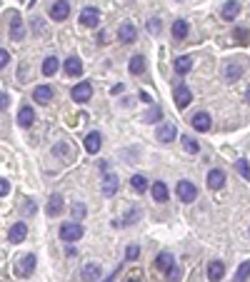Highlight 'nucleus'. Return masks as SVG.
<instances>
[{
    "label": "nucleus",
    "mask_w": 250,
    "mask_h": 282,
    "mask_svg": "<svg viewBox=\"0 0 250 282\" xmlns=\"http://www.w3.org/2000/svg\"><path fill=\"white\" fill-rule=\"evenodd\" d=\"M100 272H103L100 262H85L80 267V282H95L100 280Z\"/></svg>",
    "instance_id": "6"
},
{
    "label": "nucleus",
    "mask_w": 250,
    "mask_h": 282,
    "mask_svg": "<svg viewBox=\"0 0 250 282\" xmlns=\"http://www.w3.org/2000/svg\"><path fill=\"white\" fill-rule=\"evenodd\" d=\"M163 118V110H160V107L158 105H153L150 107V113H145V118H143V122H158Z\"/></svg>",
    "instance_id": "33"
},
{
    "label": "nucleus",
    "mask_w": 250,
    "mask_h": 282,
    "mask_svg": "<svg viewBox=\"0 0 250 282\" xmlns=\"http://www.w3.org/2000/svg\"><path fill=\"white\" fill-rule=\"evenodd\" d=\"M85 215H88V210H85V205H83V202H75V205H73V220H83Z\"/></svg>",
    "instance_id": "36"
},
{
    "label": "nucleus",
    "mask_w": 250,
    "mask_h": 282,
    "mask_svg": "<svg viewBox=\"0 0 250 282\" xmlns=\"http://www.w3.org/2000/svg\"><path fill=\"white\" fill-rule=\"evenodd\" d=\"M58 65H60V62H58V58H53V55H50V58H45V60H43V75H48V78H50V75H55V73H58Z\"/></svg>",
    "instance_id": "30"
},
{
    "label": "nucleus",
    "mask_w": 250,
    "mask_h": 282,
    "mask_svg": "<svg viewBox=\"0 0 250 282\" xmlns=\"http://www.w3.org/2000/svg\"><path fill=\"white\" fill-rule=\"evenodd\" d=\"M223 275H225V265L220 262V260H213V262L208 265V280H210V282H220Z\"/></svg>",
    "instance_id": "23"
},
{
    "label": "nucleus",
    "mask_w": 250,
    "mask_h": 282,
    "mask_svg": "<svg viewBox=\"0 0 250 282\" xmlns=\"http://www.w3.org/2000/svg\"><path fill=\"white\" fill-rule=\"evenodd\" d=\"M128 70H130V75H140V73H145V58H143V55H133V58H130V65H128Z\"/></svg>",
    "instance_id": "28"
},
{
    "label": "nucleus",
    "mask_w": 250,
    "mask_h": 282,
    "mask_svg": "<svg viewBox=\"0 0 250 282\" xmlns=\"http://www.w3.org/2000/svg\"><path fill=\"white\" fill-rule=\"evenodd\" d=\"M130 185H133V190L135 192H145V190H148V180H145V175H133V180H130Z\"/></svg>",
    "instance_id": "32"
},
{
    "label": "nucleus",
    "mask_w": 250,
    "mask_h": 282,
    "mask_svg": "<svg viewBox=\"0 0 250 282\" xmlns=\"http://www.w3.org/2000/svg\"><path fill=\"white\" fill-rule=\"evenodd\" d=\"M35 255H25L23 260H18V265H15V275L18 277H30L35 272Z\"/></svg>",
    "instance_id": "5"
},
{
    "label": "nucleus",
    "mask_w": 250,
    "mask_h": 282,
    "mask_svg": "<svg viewBox=\"0 0 250 282\" xmlns=\"http://www.w3.org/2000/svg\"><path fill=\"white\" fill-rule=\"evenodd\" d=\"M138 38V28L133 23H123L120 30H118V40L123 42V45H130V42H135Z\"/></svg>",
    "instance_id": "11"
},
{
    "label": "nucleus",
    "mask_w": 250,
    "mask_h": 282,
    "mask_svg": "<svg viewBox=\"0 0 250 282\" xmlns=\"http://www.w3.org/2000/svg\"><path fill=\"white\" fill-rule=\"evenodd\" d=\"M8 105H10L8 93H0V110H8Z\"/></svg>",
    "instance_id": "41"
},
{
    "label": "nucleus",
    "mask_w": 250,
    "mask_h": 282,
    "mask_svg": "<svg viewBox=\"0 0 250 282\" xmlns=\"http://www.w3.org/2000/svg\"><path fill=\"white\" fill-rule=\"evenodd\" d=\"M80 25H85V28H95L98 23H100V10L98 8H93V5H88V8H83L80 10Z\"/></svg>",
    "instance_id": "4"
},
{
    "label": "nucleus",
    "mask_w": 250,
    "mask_h": 282,
    "mask_svg": "<svg viewBox=\"0 0 250 282\" xmlns=\"http://www.w3.org/2000/svg\"><path fill=\"white\" fill-rule=\"evenodd\" d=\"M223 185H225V172L220 167L208 172V187H210V190H220Z\"/></svg>",
    "instance_id": "19"
},
{
    "label": "nucleus",
    "mask_w": 250,
    "mask_h": 282,
    "mask_svg": "<svg viewBox=\"0 0 250 282\" xmlns=\"http://www.w3.org/2000/svg\"><path fill=\"white\" fill-rule=\"evenodd\" d=\"M173 98H175V107H178V110H185V107L193 102V93H190V88H188V85H183V82L175 88Z\"/></svg>",
    "instance_id": "3"
},
{
    "label": "nucleus",
    "mask_w": 250,
    "mask_h": 282,
    "mask_svg": "<svg viewBox=\"0 0 250 282\" xmlns=\"http://www.w3.org/2000/svg\"><path fill=\"white\" fill-rule=\"evenodd\" d=\"M235 170H238L240 175H243V180H248V178H250V167H248V160H245V158L235 162Z\"/></svg>",
    "instance_id": "37"
},
{
    "label": "nucleus",
    "mask_w": 250,
    "mask_h": 282,
    "mask_svg": "<svg viewBox=\"0 0 250 282\" xmlns=\"http://www.w3.org/2000/svg\"><path fill=\"white\" fill-rule=\"evenodd\" d=\"M175 138H178V127H175V122H163V125L158 127V140H160V142L168 145V142H173Z\"/></svg>",
    "instance_id": "10"
},
{
    "label": "nucleus",
    "mask_w": 250,
    "mask_h": 282,
    "mask_svg": "<svg viewBox=\"0 0 250 282\" xmlns=\"http://www.w3.org/2000/svg\"><path fill=\"white\" fill-rule=\"evenodd\" d=\"M100 190H103V195H105V198H113V195L118 192V175H115V172H108V170H105Z\"/></svg>",
    "instance_id": "8"
},
{
    "label": "nucleus",
    "mask_w": 250,
    "mask_h": 282,
    "mask_svg": "<svg viewBox=\"0 0 250 282\" xmlns=\"http://www.w3.org/2000/svg\"><path fill=\"white\" fill-rule=\"evenodd\" d=\"M170 265H173V255H170V252H160V255L155 257V267H158L160 272H165Z\"/></svg>",
    "instance_id": "29"
},
{
    "label": "nucleus",
    "mask_w": 250,
    "mask_h": 282,
    "mask_svg": "<svg viewBox=\"0 0 250 282\" xmlns=\"http://www.w3.org/2000/svg\"><path fill=\"white\" fill-rule=\"evenodd\" d=\"M62 207H65V205H62V195H50V200H48V207H45V212L50 215V218H58V215L62 212Z\"/></svg>",
    "instance_id": "22"
},
{
    "label": "nucleus",
    "mask_w": 250,
    "mask_h": 282,
    "mask_svg": "<svg viewBox=\"0 0 250 282\" xmlns=\"http://www.w3.org/2000/svg\"><path fill=\"white\" fill-rule=\"evenodd\" d=\"M8 192H10V182L5 178H0V198H5Z\"/></svg>",
    "instance_id": "40"
},
{
    "label": "nucleus",
    "mask_w": 250,
    "mask_h": 282,
    "mask_svg": "<svg viewBox=\"0 0 250 282\" xmlns=\"http://www.w3.org/2000/svg\"><path fill=\"white\" fill-rule=\"evenodd\" d=\"M125 257H128V262L138 260V257H140V247H138V245H130L128 250H125Z\"/></svg>",
    "instance_id": "38"
},
{
    "label": "nucleus",
    "mask_w": 250,
    "mask_h": 282,
    "mask_svg": "<svg viewBox=\"0 0 250 282\" xmlns=\"http://www.w3.org/2000/svg\"><path fill=\"white\" fill-rule=\"evenodd\" d=\"M180 142H183V147H185V153H190V155H198V153H200V142H198L195 138L180 135Z\"/></svg>",
    "instance_id": "25"
},
{
    "label": "nucleus",
    "mask_w": 250,
    "mask_h": 282,
    "mask_svg": "<svg viewBox=\"0 0 250 282\" xmlns=\"http://www.w3.org/2000/svg\"><path fill=\"white\" fill-rule=\"evenodd\" d=\"M153 198H155V202H168L170 192L165 187V182H153Z\"/></svg>",
    "instance_id": "26"
},
{
    "label": "nucleus",
    "mask_w": 250,
    "mask_h": 282,
    "mask_svg": "<svg viewBox=\"0 0 250 282\" xmlns=\"http://www.w3.org/2000/svg\"><path fill=\"white\" fill-rule=\"evenodd\" d=\"M248 272H250V262L245 260V262H240V267L235 272V282H248Z\"/></svg>",
    "instance_id": "34"
},
{
    "label": "nucleus",
    "mask_w": 250,
    "mask_h": 282,
    "mask_svg": "<svg viewBox=\"0 0 250 282\" xmlns=\"http://www.w3.org/2000/svg\"><path fill=\"white\" fill-rule=\"evenodd\" d=\"M175 192H178L180 202H195V198H198V187L190 180H180L178 187H175Z\"/></svg>",
    "instance_id": "2"
},
{
    "label": "nucleus",
    "mask_w": 250,
    "mask_h": 282,
    "mask_svg": "<svg viewBox=\"0 0 250 282\" xmlns=\"http://www.w3.org/2000/svg\"><path fill=\"white\" fill-rule=\"evenodd\" d=\"M8 62H10V53L0 48V70H5V68H8Z\"/></svg>",
    "instance_id": "39"
},
{
    "label": "nucleus",
    "mask_w": 250,
    "mask_h": 282,
    "mask_svg": "<svg viewBox=\"0 0 250 282\" xmlns=\"http://www.w3.org/2000/svg\"><path fill=\"white\" fill-rule=\"evenodd\" d=\"M83 235H85V227H83L78 220L60 225V240H62V242H75V240H80Z\"/></svg>",
    "instance_id": "1"
},
{
    "label": "nucleus",
    "mask_w": 250,
    "mask_h": 282,
    "mask_svg": "<svg viewBox=\"0 0 250 282\" xmlns=\"http://www.w3.org/2000/svg\"><path fill=\"white\" fill-rule=\"evenodd\" d=\"M25 237H28V225H25V222H15V225L10 227V232H8V240H10L13 245L23 242Z\"/></svg>",
    "instance_id": "15"
},
{
    "label": "nucleus",
    "mask_w": 250,
    "mask_h": 282,
    "mask_svg": "<svg viewBox=\"0 0 250 282\" xmlns=\"http://www.w3.org/2000/svg\"><path fill=\"white\" fill-rule=\"evenodd\" d=\"M23 38H25L23 20H20V15H13V20H10V40H13V42H20Z\"/></svg>",
    "instance_id": "16"
},
{
    "label": "nucleus",
    "mask_w": 250,
    "mask_h": 282,
    "mask_svg": "<svg viewBox=\"0 0 250 282\" xmlns=\"http://www.w3.org/2000/svg\"><path fill=\"white\" fill-rule=\"evenodd\" d=\"M70 98H73L75 102H88V100L93 98V85H90V82H78L75 88L70 90Z\"/></svg>",
    "instance_id": "7"
},
{
    "label": "nucleus",
    "mask_w": 250,
    "mask_h": 282,
    "mask_svg": "<svg viewBox=\"0 0 250 282\" xmlns=\"http://www.w3.org/2000/svg\"><path fill=\"white\" fill-rule=\"evenodd\" d=\"M188 33H190L188 20H175V25H173V38H175V40H185Z\"/></svg>",
    "instance_id": "27"
},
{
    "label": "nucleus",
    "mask_w": 250,
    "mask_h": 282,
    "mask_svg": "<svg viewBox=\"0 0 250 282\" xmlns=\"http://www.w3.org/2000/svg\"><path fill=\"white\" fill-rule=\"evenodd\" d=\"M193 65H195V60H193L190 55H180V58L175 60L173 68H175V73H178V75H188V73L193 70Z\"/></svg>",
    "instance_id": "20"
},
{
    "label": "nucleus",
    "mask_w": 250,
    "mask_h": 282,
    "mask_svg": "<svg viewBox=\"0 0 250 282\" xmlns=\"http://www.w3.org/2000/svg\"><path fill=\"white\" fill-rule=\"evenodd\" d=\"M68 15H70V3H68V0H55V3L50 5V18L58 20V23H60V20H65Z\"/></svg>",
    "instance_id": "9"
},
{
    "label": "nucleus",
    "mask_w": 250,
    "mask_h": 282,
    "mask_svg": "<svg viewBox=\"0 0 250 282\" xmlns=\"http://www.w3.org/2000/svg\"><path fill=\"white\" fill-rule=\"evenodd\" d=\"M85 153H90V155H95L98 150H100V145H103V135L98 133V130H93V133H88V138H85Z\"/></svg>",
    "instance_id": "18"
},
{
    "label": "nucleus",
    "mask_w": 250,
    "mask_h": 282,
    "mask_svg": "<svg viewBox=\"0 0 250 282\" xmlns=\"http://www.w3.org/2000/svg\"><path fill=\"white\" fill-rule=\"evenodd\" d=\"M240 0H228V3L223 5V10H220V15H223V20H235L238 15H240Z\"/></svg>",
    "instance_id": "17"
},
{
    "label": "nucleus",
    "mask_w": 250,
    "mask_h": 282,
    "mask_svg": "<svg viewBox=\"0 0 250 282\" xmlns=\"http://www.w3.org/2000/svg\"><path fill=\"white\" fill-rule=\"evenodd\" d=\"M210 115H208L205 110H200V113H195L193 118H190V125L198 130V133H208V130H210Z\"/></svg>",
    "instance_id": "12"
},
{
    "label": "nucleus",
    "mask_w": 250,
    "mask_h": 282,
    "mask_svg": "<svg viewBox=\"0 0 250 282\" xmlns=\"http://www.w3.org/2000/svg\"><path fill=\"white\" fill-rule=\"evenodd\" d=\"M243 78V65L240 62H228V68H225V80L228 82H235Z\"/></svg>",
    "instance_id": "24"
},
{
    "label": "nucleus",
    "mask_w": 250,
    "mask_h": 282,
    "mask_svg": "<svg viewBox=\"0 0 250 282\" xmlns=\"http://www.w3.org/2000/svg\"><path fill=\"white\" fill-rule=\"evenodd\" d=\"M165 275H168V282H180V277H183V267H180L178 262H173L168 270H165Z\"/></svg>",
    "instance_id": "31"
},
{
    "label": "nucleus",
    "mask_w": 250,
    "mask_h": 282,
    "mask_svg": "<svg viewBox=\"0 0 250 282\" xmlns=\"http://www.w3.org/2000/svg\"><path fill=\"white\" fill-rule=\"evenodd\" d=\"M128 282H140V280H128Z\"/></svg>",
    "instance_id": "43"
},
{
    "label": "nucleus",
    "mask_w": 250,
    "mask_h": 282,
    "mask_svg": "<svg viewBox=\"0 0 250 282\" xmlns=\"http://www.w3.org/2000/svg\"><path fill=\"white\" fill-rule=\"evenodd\" d=\"M148 33H150V35H160V33H163V23H160L158 18H150V20H148Z\"/></svg>",
    "instance_id": "35"
},
{
    "label": "nucleus",
    "mask_w": 250,
    "mask_h": 282,
    "mask_svg": "<svg viewBox=\"0 0 250 282\" xmlns=\"http://www.w3.org/2000/svg\"><path fill=\"white\" fill-rule=\"evenodd\" d=\"M33 122H35V110L30 105H23V107H20V113H18V125L23 130H28V127H33Z\"/></svg>",
    "instance_id": "14"
},
{
    "label": "nucleus",
    "mask_w": 250,
    "mask_h": 282,
    "mask_svg": "<svg viewBox=\"0 0 250 282\" xmlns=\"http://www.w3.org/2000/svg\"><path fill=\"white\" fill-rule=\"evenodd\" d=\"M62 68H65V73H68L70 78H80V75H83V62H80V58H75V55H70Z\"/></svg>",
    "instance_id": "21"
},
{
    "label": "nucleus",
    "mask_w": 250,
    "mask_h": 282,
    "mask_svg": "<svg viewBox=\"0 0 250 282\" xmlns=\"http://www.w3.org/2000/svg\"><path fill=\"white\" fill-rule=\"evenodd\" d=\"M118 272H120V270H115V272H113V275H110V277H105V280H103V282H113V280H115V275H118Z\"/></svg>",
    "instance_id": "42"
},
{
    "label": "nucleus",
    "mask_w": 250,
    "mask_h": 282,
    "mask_svg": "<svg viewBox=\"0 0 250 282\" xmlns=\"http://www.w3.org/2000/svg\"><path fill=\"white\" fill-rule=\"evenodd\" d=\"M53 98H55V90L50 88V85H38V88L33 90V100H35V102H40V105L50 102Z\"/></svg>",
    "instance_id": "13"
}]
</instances>
